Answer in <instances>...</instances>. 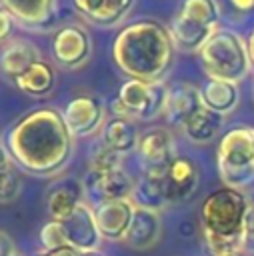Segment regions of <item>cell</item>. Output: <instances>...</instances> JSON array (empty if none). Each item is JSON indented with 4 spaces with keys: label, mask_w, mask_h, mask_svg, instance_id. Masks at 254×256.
Here are the masks:
<instances>
[{
    "label": "cell",
    "mask_w": 254,
    "mask_h": 256,
    "mask_svg": "<svg viewBox=\"0 0 254 256\" xmlns=\"http://www.w3.org/2000/svg\"><path fill=\"white\" fill-rule=\"evenodd\" d=\"M38 256H42V254H38Z\"/></svg>",
    "instance_id": "cell-39"
},
{
    "label": "cell",
    "mask_w": 254,
    "mask_h": 256,
    "mask_svg": "<svg viewBox=\"0 0 254 256\" xmlns=\"http://www.w3.org/2000/svg\"><path fill=\"white\" fill-rule=\"evenodd\" d=\"M162 234V218L160 212L154 210H146V208H136L130 228L124 236V244L132 250L144 252L156 246V242L160 240Z\"/></svg>",
    "instance_id": "cell-16"
},
{
    "label": "cell",
    "mask_w": 254,
    "mask_h": 256,
    "mask_svg": "<svg viewBox=\"0 0 254 256\" xmlns=\"http://www.w3.org/2000/svg\"><path fill=\"white\" fill-rule=\"evenodd\" d=\"M102 140L112 150H116L118 154L126 156V154H130V152H134L138 148L140 134H138V130H136L132 120L114 116L110 122H106L104 130H102Z\"/></svg>",
    "instance_id": "cell-24"
},
{
    "label": "cell",
    "mask_w": 254,
    "mask_h": 256,
    "mask_svg": "<svg viewBox=\"0 0 254 256\" xmlns=\"http://www.w3.org/2000/svg\"><path fill=\"white\" fill-rule=\"evenodd\" d=\"M248 56H250V64H252V68H254V28H252V32H250V36H248Z\"/></svg>",
    "instance_id": "cell-35"
},
{
    "label": "cell",
    "mask_w": 254,
    "mask_h": 256,
    "mask_svg": "<svg viewBox=\"0 0 254 256\" xmlns=\"http://www.w3.org/2000/svg\"><path fill=\"white\" fill-rule=\"evenodd\" d=\"M168 86L160 82L128 80L120 86L118 96L110 102L116 118L128 120H152L164 112Z\"/></svg>",
    "instance_id": "cell-7"
},
{
    "label": "cell",
    "mask_w": 254,
    "mask_h": 256,
    "mask_svg": "<svg viewBox=\"0 0 254 256\" xmlns=\"http://www.w3.org/2000/svg\"><path fill=\"white\" fill-rule=\"evenodd\" d=\"M230 2H232L234 8H238V10H242V12L254 8V0H230Z\"/></svg>",
    "instance_id": "cell-34"
},
{
    "label": "cell",
    "mask_w": 254,
    "mask_h": 256,
    "mask_svg": "<svg viewBox=\"0 0 254 256\" xmlns=\"http://www.w3.org/2000/svg\"><path fill=\"white\" fill-rule=\"evenodd\" d=\"M80 256H104V254L98 250H92V252H80Z\"/></svg>",
    "instance_id": "cell-36"
},
{
    "label": "cell",
    "mask_w": 254,
    "mask_h": 256,
    "mask_svg": "<svg viewBox=\"0 0 254 256\" xmlns=\"http://www.w3.org/2000/svg\"><path fill=\"white\" fill-rule=\"evenodd\" d=\"M220 6L216 0H184L172 20L174 44L182 50H200L218 30Z\"/></svg>",
    "instance_id": "cell-6"
},
{
    "label": "cell",
    "mask_w": 254,
    "mask_h": 256,
    "mask_svg": "<svg viewBox=\"0 0 254 256\" xmlns=\"http://www.w3.org/2000/svg\"><path fill=\"white\" fill-rule=\"evenodd\" d=\"M132 202H134L136 208H146V210H154V212H160L162 208L170 206L168 198H166V190H164L162 178L160 176L142 174L134 182Z\"/></svg>",
    "instance_id": "cell-25"
},
{
    "label": "cell",
    "mask_w": 254,
    "mask_h": 256,
    "mask_svg": "<svg viewBox=\"0 0 254 256\" xmlns=\"http://www.w3.org/2000/svg\"><path fill=\"white\" fill-rule=\"evenodd\" d=\"M0 6L24 26H42L52 18L56 0H0Z\"/></svg>",
    "instance_id": "cell-21"
},
{
    "label": "cell",
    "mask_w": 254,
    "mask_h": 256,
    "mask_svg": "<svg viewBox=\"0 0 254 256\" xmlns=\"http://www.w3.org/2000/svg\"><path fill=\"white\" fill-rule=\"evenodd\" d=\"M12 30H14V16L4 6H0V42L8 40Z\"/></svg>",
    "instance_id": "cell-31"
},
{
    "label": "cell",
    "mask_w": 254,
    "mask_h": 256,
    "mask_svg": "<svg viewBox=\"0 0 254 256\" xmlns=\"http://www.w3.org/2000/svg\"><path fill=\"white\" fill-rule=\"evenodd\" d=\"M136 152L140 158L142 174L160 176V178L166 174L168 166L178 156L172 132L164 126H154V128L142 132Z\"/></svg>",
    "instance_id": "cell-8"
},
{
    "label": "cell",
    "mask_w": 254,
    "mask_h": 256,
    "mask_svg": "<svg viewBox=\"0 0 254 256\" xmlns=\"http://www.w3.org/2000/svg\"><path fill=\"white\" fill-rule=\"evenodd\" d=\"M38 60H42L40 50L36 48V44L24 38L10 40L0 52V68L10 80H16L24 70H28Z\"/></svg>",
    "instance_id": "cell-19"
},
{
    "label": "cell",
    "mask_w": 254,
    "mask_h": 256,
    "mask_svg": "<svg viewBox=\"0 0 254 256\" xmlns=\"http://www.w3.org/2000/svg\"><path fill=\"white\" fill-rule=\"evenodd\" d=\"M216 160L224 186L244 192L254 184V128L238 126L228 130L218 144Z\"/></svg>",
    "instance_id": "cell-4"
},
{
    "label": "cell",
    "mask_w": 254,
    "mask_h": 256,
    "mask_svg": "<svg viewBox=\"0 0 254 256\" xmlns=\"http://www.w3.org/2000/svg\"><path fill=\"white\" fill-rule=\"evenodd\" d=\"M176 44L170 28L152 18L124 26L112 42V60L130 80L160 82L174 62Z\"/></svg>",
    "instance_id": "cell-2"
},
{
    "label": "cell",
    "mask_w": 254,
    "mask_h": 256,
    "mask_svg": "<svg viewBox=\"0 0 254 256\" xmlns=\"http://www.w3.org/2000/svg\"><path fill=\"white\" fill-rule=\"evenodd\" d=\"M134 210L136 206L132 198L110 200V202H102L94 206V216H96L100 236L110 242H122L130 228Z\"/></svg>",
    "instance_id": "cell-13"
},
{
    "label": "cell",
    "mask_w": 254,
    "mask_h": 256,
    "mask_svg": "<svg viewBox=\"0 0 254 256\" xmlns=\"http://www.w3.org/2000/svg\"><path fill=\"white\" fill-rule=\"evenodd\" d=\"M222 124H224V116L208 110L206 106H200L192 114V118L184 124L182 132L194 144H208L218 136Z\"/></svg>",
    "instance_id": "cell-23"
},
{
    "label": "cell",
    "mask_w": 254,
    "mask_h": 256,
    "mask_svg": "<svg viewBox=\"0 0 254 256\" xmlns=\"http://www.w3.org/2000/svg\"><path fill=\"white\" fill-rule=\"evenodd\" d=\"M202 106L200 88L190 82H180L168 88L164 112L166 124L172 128H184V124L192 118V114Z\"/></svg>",
    "instance_id": "cell-15"
},
{
    "label": "cell",
    "mask_w": 254,
    "mask_h": 256,
    "mask_svg": "<svg viewBox=\"0 0 254 256\" xmlns=\"http://www.w3.org/2000/svg\"><path fill=\"white\" fill-rule=\"evenodd\" d=\"M104 104L96 96H76L62 110L64 122L74 138H86L104 124Z\"/></svg>",
    "instance_id": "cell-11"
},
{
    "label": "cell",
    "mask_w": 254,
    "mask_h": 256,
    "mask_svg": "<svg viewBox=\"0 0 254 256\" xmlns=\"http://www.w3.org/2000/svg\"><path fill=\"white\" fill-rule=\"evenodd\" d=\"M82 202H86L84 200L82 182L78 184L74 180L58 182L46 194V210H48V216H50V220H58V222L68 220Z\"/></svg>",
    "instance_id": "cell-18"
},
{
    "label": "cell",
    "mask_w": 254,
    "mask_h": 256,
    "mask_svg": "<svg viewBox=\"0 0 254 256\" xmlns=\"http://www.w3.org/2000/svg\"><path fill=\"white\" fill-rule=\"evenodd\" d=\"M22 192L20 168L12 160L8 148L0 144V204L14 202Z\"/></svg>",
    "instance_id": "cell-26"
},
{
    "label": "cell",
    "mask_w": 254,
    "mask_h": 256,
    "mask_svg": "<svg viewBox=\"0 0 254 256\" xmlns=\"http://www.w3.org/2000/svg\"><path fill=\"white\" fill-rule=\"evenodd\" d=\"M54 82H56L54 68L44 58L38 60V62H34L28 70H24L14 80V84L18 86V90H22L28 96H36V98L50 94L54 90Z\"/></svg>",
    "instance_id": "cell-22"
},
{
    "label": "cell",
    "mask_w": 254,
    "mask_h": 256,
    "mask_svg": "<svg viewBox=\"0 0 254 256\" xmlns=\"http://www.w3.org/2000/svg\"><path fill=\"white\" fill-rule=\"evenodd\" d=\"M38 240H40L42 252H50V250L68 246V238H66L64 224L58 222V220H48V222L40 228V232H38Z\"/></svg>",
    "instance_id": "cell-29"
},
{
    "label": "cell",
    "mask_w": 254,
    "mask_h": 256,
    "mask_svg": "<svg viewBox=\"0 0 254 256\" xmlns=\"http://www.w3.org/2000/svg\"><path fill=\"white\" fill-rule=\"evenodd\" d=\"M226 256H244V252H232V254H226Z\"/></svg>",
    "instance_id": "cell-37"
},
{
    "label": "cell",
    "mask_w": 254,
    "mask_h": 256,
    "mask_svg": "<svg viewBox=\"0 0 254 256\" xmlns=\"http://www.w3.org/2000/svg\"><path fill=\"white\" fill-rule=\"evenodd\" d=\"M250 208L242 190L222 186L210 192L200 206V230L216 236H244V218Z\"/></svg>",
    "instance_id": "cell-5"
},
{
    "label": "cell",
    "mask_w": 254,
    "mask_h": 256,
    "mask_svg": "<svg viewBox=\"0 0 254 256\" xmlns=\"http://www.w3.org/2000/svg\"><path fill=\"white\" fill-rule=\"evenodd\" d=\"M42 256H80V252L72 246H62V248H56L50 252H42Z\"/></svg>",
    "instance_id": "cell-33"
},
{
    "label": "cell",
    "mask_w": 254,
    "mask_h": 256,
    "mask_svg": "<svg viewBox=\"0 0 254 256\" xmlns=\"http://www.w3.org/2000/svg\"><path fill=\"white\" fill-rule=\"evenodd\" d=\"M116 168H122V154L112 150L104 140L96 142L88 154V170L106 172V170H116Z\"/></svg>",
    "instance_id": "cell-27"
},
{
    "label": "cell",
    "mask_w": 254,
    "mask_h": 256,
    "mask_svg": "<svg viewBox=\"0 0 254 256\" xmlns=\"http://www.w3.org/2000/svg\"><path fill=\"white\" fill-rule=\"evenodd\" d=\"M14 256H22V254H20V252H16V254H14Z\"/></svg>",
    "instance_id": "cell-38"
},
{
    "label": "cell",
    "mask_w": 254,
    "mask_h": 256,
    "mask_svg": "<svg viewBox=\"0 0 254 256\" xmlns=\"http://www.w3.org/2000/svg\"><path fill=\"white\" fill-rule=\"evenodd\" d=\"M168 204L188 202L200 186V170L188 156H176L162 176Z\"/></svg>",
    "instance_id": "cell-12"
},
{
    "label": "cell",
    "mask_w": 254,
    "mask_h": 256,
    "mask_svg": "<svg viewBox=\"0 0 254 256\" xmlns=\"http://www.w3.org/2000/svg\"><path fill=\"white\" fill-rule=\"evenodd\" d=\"M16 252L18 250H16V244L10 238V234H6L4 230H0V256H14Z\"/></svg>",
    "instance_id": "cell-32"
},
{
    "label": "cell",
    "mask_w": 254,
    "mask_h": 256,
    "mask_svg": "<svg viewBox=\"0 0 254 256\" xmlns=\"http://www.w3.org/2000/svg\"><path fill=\"white\" fill-rule=\"evenodd\" d=\"M200 96H202V106H206L208 110H212L220 116L234 112V108L240 102L238 84L226 82V80H216V78H208L202 84Z\"/></svg>",
    "instance_id": "cell-20"
},
{
    "label": "cell",
    "mask_w": 254,
    "mask_h": 256,
    "mask_svg": "<svg viewBox=\"0 0 254 256\" xmlns=\"http://www.w3.org/2000/svg\"><path fill=\"white\" fill-rule=\"evenodd\" d=\"M200 64L208 78L226 80L238 84L246 78L250 72V56H248V44L246 40L226 28H218L198 50Z\"/></svg>",
    "instance_id": "cell-3"
},
{
    "label": "cell",
    "mask_w": 254,
    "mask_h": 256,
    "mask_svg": "<svg viewBox=\"0 0 254 256\" xmlns=\"http://www.w3.org/2000/svg\"><path fill=\"white\" fill-rule=\"evenodd\" d=\"M132 176L124 168L116 170H86L82 178V188H84V200L94 208L102 202L110 200H122V198H132L134 190Z\"/></svg>",
    "instance_id": "cell-9"
},
{
    "label": "cell",
    "mask_w": 254,
    "mask_h": 256,
    "mask_svg": "<svg viewBox=\"0 0 254 256\" xmlns=\"http://www.w3.org/2000/svg\"><path fill=\"white\" fill-rule=\"evenodd\" d=\"M6 148L18 168L32 176L60 174L74 152V136L58 108L42 106L24 114L8 132Z\"/></svg>",
    "instance_id": "cell-1"
},
{
    "label": "cell",
    "mask_w": 254,
    "mask_h": 256,
    "mask_svg": "<svg viewBox=\"0 0 254 256\" xmlns=\"http://www.w3.org/2000/svg\"><path fill=\"white\" fill-rule=\"evenodd\" d=\"M90 34L80 24H66L56 30L52 40V56L56 64L64 68H78L90 58Z\"/></svg>",
    "instance_id": "cell-10"
},
{
    "label": "cell",
    "mask_w": 254,
    "mask_h": 256,
    "mask_svg": "<svg viewBox=\"0 0 254 256\" xmlns=\"http://www.w3.org/2000/svg\"><path fill=\"white\" fill-rule=\"evenodd\" d=\"M202 244L208 256H226L232 252H244V236H216L202 232Z\"/></svg>",
    "instance_id": "cell-28"
},
{
    "label": "cell",
    "mask_w": 254,
    "mask_h": 256,
    "mask_svg": "<svg viewBox=\"0 0 254 256\" xmlns=\"http://www.w3.org/2000/svg\"><path fill=\"white\" fill-rule=\"evenodd\" d=\"M72 4L92 24L110 28L126 18L134 0H72Z\"/></svg>",
    "instance_id": "cell-17"
},
{
    "label": "cell",
    "mask_w": 254,
    "mask_h": 256,
    "mask_svg": "<svg viewBox=\"0 0 254 256\" xmlns=\"http://www.w3.org/2000/svg\"><path fill=\"white\" fill-rule=\"evenodd\" d=\"M64 230H66V238H68V246L76 248L78 252H92L100 248L102 236L96 224V216H94V208L88 202H82L74 214L62 222Z\"/></svg>",
    "instance_id": "cell-14"
},
{
    "label": "cell",
    "mask_w": 254,
    "mask_h": 256,
    "mask_svg": "<svg viewBox=\"0 0 254 256\" xmlns=\"http://www.w3.org/2000/svg\"><path fill=\"white\" fill-rule=\"evenodd\" d=\"M244 252H254V206L248 208L244 218Z\"/></svg>",
    "instance_id": "cell-30"
}]
</instances>
